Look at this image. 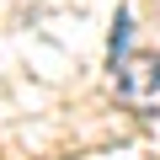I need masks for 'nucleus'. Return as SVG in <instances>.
<instances>
[{
    "instance_id": "f257e3e1",
    "label": "nucleus",
    "mask_w": 160,
    "mask_h": 160,
    "mask_svg": "<svg viewBox=\"0 0 160 160\" xmlns=\"http://www.w3.org/2000/svg\"><path fill=\"white\" fill-rule=\"evenodd\" d=\"M118 96L139 118L160 112V53H123L118 59Z\"/></svg>"
},
{
    "instance_id": "f03ea898",
    "label": "nucleus",
    "mask_w": 160,
    "mask_h": 160,
    "mask_svg": "<svg viewBox=\"0 0 160 160\" xmlns=\"http://www.w3.org/2000/svg\"><path fill=\"white\" fill-rule=\"evenodd\" d=\"M123 48H128V11H118V16H112V64L123 59Z\"/></svg>"
}]
</instances>
